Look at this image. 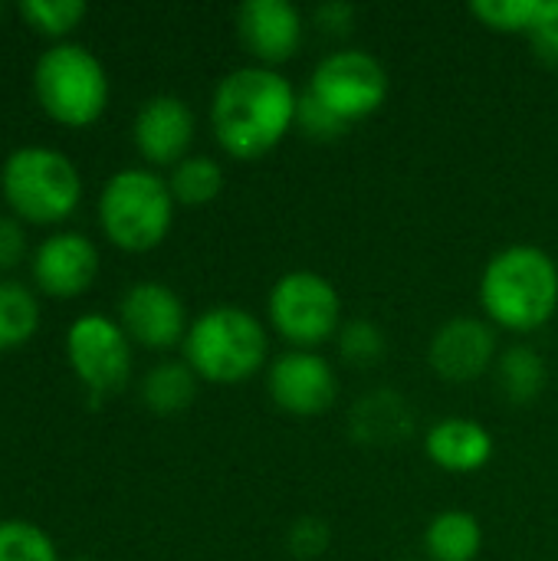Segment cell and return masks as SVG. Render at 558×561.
Instances as JSON below:
<instances>
[{"label": "cell", "instance_id": "cell-1", "mask_svg": "<svg viewBox=\"0 0 558 561\" xmlns=\"http://www.w3.org/2000/svg\"><path fill=\"white\" fill-rule=\"evenodd\" d=\"M299 92L270 66L230 69L210 95V128L217 145L237 161L266 158L296 125Z\"/></svg>", "mask_w": 558, "mask_h": 561}, {"label": "cell", "instance_id": "cell-2", "mask_svg": "<svg viewBox=\"0 0 558 561\" xmlns=\"http://www.w3.org/2000/svg\"><path fill=\"white\" fill-rule=\"evenodd\" d=\"M480 306L490 325L526 335L558 312V263L533 243H513L490 256L480 276Z\"/></svg>", "mask_w": 558, "mask_h": 561}, {"label": "cell", "instance_id": "cell-3", "mask_svg": "<svg viewBox=\"0 0 558 561\" xmlns=\"http://www.w3.org/2000/svg\"><path fill=\"white\" fill-rule=\"evenodd\" d=\"M181 352L201 381L240 385L266 368L270 335L250 309L210 306L187 325Z\"/></svg>", "mask_w": 558, "mask_h": 561}, {"label": "cell", "instance_id": "cell-4", "mask_svg": "<svg viewBox=\"0 0 558 561\" xmlns=\"http://www.w3.org/2000/svg\"><path fill=\"white\" fill-rule=\"evenodd\" d=\"M7 210L26 224H62L82 201L76 161L53 145H20L0 164Z\"/></svg>", "mask_w": 558, "mask_h": 561}, {"label": "cell", "instance_id": "cell-5", "mask_svg": "<svg viewBox=\"0 0 558 561\" xmlns=\"http://www.w3.org/2000/svg\"><path fill=\"white\" fill-rule=\"evenodd\" d=\"M174 204L168 178L148 164H132L105 178L95 214L109 243L128 253H145L164 243L174 224Z\"/></svg>", "mask_w": 558, "mask_h": 561}, {"label": "cell", "instance_id": "cell-6", "mask_svg": "<svg viewBox=\"0 0 558 561\" xmlns=\"http://www.w3.org/2000/svg\"><path fill=\"white\" fill-rule=\"evenodd\" d=\"M33 95L53 122L82 128L109 105V72L86 43L59 39L33 62Z\"/></svg>", "mask_w": 558, "mask_h": 561}, {"label": "cell", "instance_id": "cell-7", "mask_svg": "<svg viewBox=\"0 0 558 561\" xmlns=\"http://www.w3.org/2000/svg\"><path fill=\"white\" fill-rule=\"evenodd\" d=\"M266 319L289 348L316 352L342 329V296L326 276L293 270L273 283L266 296Z\"/></svg>", "mask_w": 558, "mask_h": 561}, {"label": "cell", "instance_id": "cell-8", "mask_svg": "<svg viewBox=\"0 0 558 561\" xmlns=\"http://www.w3.org/2000/svg\"><path fill=\"white\" fill-rule=\"evenodd\" d=\"M66 362L89 394L109 398L132 378V339L105 312H82L66 329Z\"/></svg>", "mask_w": 558, "mask_h": 561}, {"label": "cell", "instance_id": "cell-9", "mask_svg": "<svg viewBox=\"0 0 558 561\" xmlns=\"http://www.w3.org/2000/svg\"><path fill=\"white\" fill-rule=\"evenodd\" d=\"M306 92L316 95L345 125H355L362 118H372L385 105L388 72L378 56L365 49H335L316 62Z\"/></svg>", "mask_w": 558, "mask_h": 561}, {"label": "cell", "instance_id": "cell-10", "mask_svg": "<svg viewBox=\"0 0 558 561\" xmlns=\"http://www.w3.org/2000/svg\"><path fill=\"white\" fill-rule=\"evenodd\" d=\"M270 401L293 417H319L335 404L339 375L319 352L289 348L266 368Z\"/></svg>", "mask_w": 558, "mask_h": 561}, {"label": "cell", "instance_id": "cell-11", "mask_svg": "<svg viewBox=\"0 0 558 561\" xmlns=\"http://www.w3.org/2000/svg\"><path fill=\"white\" fill-rule=\"evenodd\" d=\"M118 322L132 342L151 352H168L184 345L187 309L181 296L161 279H138L118 299Z\"/></svg>", "mask_w": 558, "mask_h": 561}, {"label": "cell", "instance_id": "cell-12", "mask_svg": "<svg viewBox=\"0 0 558 561\" xmlns=\"http://www.w3.org/2000/svg\"><path fill=\"white\" fill-rule=\"evenodd\" d=\"M36 293L53 299L82 296L99 276V247L82 230H53L30 253Z\"/></svg>", "mask_w": 558, "mask_h": 561}, {"label": "cell", "instance_id": "cell-13", "mask_svg": "<svg viewBox=\"0 0 558 561\" xmlns=\"http://www.w3.org/2000/svg\"><path fill=\"white\" fill-rule=\"evenodd\" d=\"M497 358H500L497 329L474 316H457L444 322L428 345V362L434 375L451 385H467L483 378L487 371L497 368Z\"/></svg>", "mask_w": 558, "mask_h": 561}, {"label": "cell", "instance_id": "cell-14", "mask_svg": "<svg viewBox=\"0 0 558 561\" xmlns=\"http://www.w3.org/2000/svg\"><path fill=\"white\" fill-rule=\"evenodd\" d=\"M197 118L181 95L158 92L145 99L132 122V141L151 168H174L187 158Z\"/></svg>", "mask_w": 558, "mask_h": 561}, {"label": "cell", "instance_id": "cell-15", "mask_svg": "<svg viewBox=\"0 0 558 561\" xmlns=\"http://www.w3.org/2000/svg\"><path fill=\"white\" fill-rule=\"evenodd\" d=\"M303 13L289 0H247L237 10V36L257 66L276 69L303 46Z\"/></svg>", "mask_w": 558, "mask_h": 561}, {"label": "cell", "instance_id": "cell-16", "mask_svg": "<svg viewBox=\"0 0 558 561\" xmlns=\"http://www.w3.org/2000/svg\"><path fill=\"white\" fill-rule=\"evenodd\" d=\"M424 454L444 473H477L493 460V437L474 417H441L424 434Z\"/></svg>", "mask_w": 558, "mask_h": 561}, {"label": "cell", "instance_id": "cell-17", "mask_svg": "<svg viewBox=\"0 0 558 561\" xmlns=\"http://www.w3.org/2000/svg\"><path fill=\"white\" fill-rule=\"evenodd\" d=\"M414 434L411 404L398 391H368L352 408V437L365 447H395Z\"/></svg>", "mask_w": 558, "mask_h": 561}, {"label": "cell", "instance_id": "cell-18", "mask_svg": "<svg viewBox=\"0 0 558 561\" xmlns=\"http://www.w3.org/2000/svg\"><path fill=\"white\" fill-rule=\"evenodd\" d=\"M431 561H477L483 549V526L467 510H444L424 529Z\"/></svg>", "mask_w": 558, "mask_h": 561}, {"label": "cell", "instance_id": "cell-19", "mask_svg": "<svg viewBox=\"0 0 558 561\" xmlns=\"http://www.w3.org/2000/svg\"><path fill=\"white\" fill-rule=\"evenodd\" d=\"M497 388L510 404H533L549 381L546 358L533 345H510L497 358Z\"/></svg>", "mask_w": 558, "mask_h": 561}, {"label": "cell", "instance_id": "cell-20", "mask_svg": "<svg viewBox=\"0 0 558 561\" xmlns=\"http://www.w3.org/2000/svg\"><path fill=\"white\" fill-rule=\"evenodd\" d=\"M197 375L187 362H158L141 378V401L155 414H178L194 404L197 398Z\"/></svg>", "mask_w": 558, "mask_h": 561}, {"label": "cell", "instance_id": "cell-21", "mask_svg": "<svg viewBox=\"0 0 558 561\" xmlns=\"http://www.w3.org/2000/svg\"><path fill=\"white\" fill-rule=\"evenodd\" d=\"M39 329V296L20 279H0V352L26 345Z\"/></svg>", "mask_w": 558, "mask_h": 561}, {"label": "cell", "instance_id": "cell-22", "mask_svg": "<svg viewBox=\"0 0 558 561\" xmlns=\"http://www.w3.org/2000/svg\"><path fill=\"white\" fill-rule=\"evenodd\" d=\"M168 187L178 204L201 207L224 191V168L210 154H187L168 174Z\"/></svg>", "mask_w": 558, "mask_h": 561}, {"label": "cell", "instance_id": "cell-23", "mask_svg": "<svg viewBox=\"0 0 558 561\" xmlns=\"http://www.w3.org/2000/svg\"><path fill=\"white\" fill-rule=\"evenodd\" d=\"M0 561H59L56 542L30 519H0Z\"/></svg>", "mask_w": 558, "mask_h": 561}, {"label": "cell", "instance_id": "cell-24", "mask_svg": "<svg viewBox=\"0 0 558 561\" xmlns=\"http://www.w3.org/2000/svg\"><path fill=\"white\" fill-rule=\"evenodd\" d=\"M16 10L36 33L56 36V43L66 39L79 26V20L89 13L82 0H23Z\"/></svg>", "mask_w": 558, "mask_h": 561}, {"label": "cell", "instance_id": "cell-25", "mask_svg": "<svg viewBox=\"0 0 558 561\" xmlns=\"http://www.w3.org/2000/svg\"><path fill=\"white\" fill-rule=\"evenodd\" d=\"M543 0H474L470 16H477L487 30L497 33H526L539 20Z\"/></svg>", "mask_w": 558, "mask_h": 561}, {"label": "cell", "instance_id": "cell-26", "mask_svg": "<svg viewBox=\"0 0 558 561\" xmlns=\"http://www.w3.org/2000/svg\"><path fill=\"white\" fill-rule=\"evenodd\" d=\"M335 339H339V355H342V362L352 365V368H372V365H378V362L385 358V352H388L385 332H382L375 322H368V319H352V322H345V325L339 329Z\"/></svg>", "mask_w": 558, "mask_h": 561}, {"label": "cell", "instance_id": "cell-27", "mask_svg": "<svg viewBox=\"0 0 558 561\" xmlns=\"http://www.w3.org/2000/svg\"><path fill=\"white\" fill-rule=\"evenodd\" d=\"M296 128H299L306 138H312V141H335V138H342V135L349 131V125H345L339 115H332V112H329L316 95H309V92L299 95Z\"/></svg>", "mask_w": 558, "mask_h": 561}, {"label": "cell", "instance_id": "cell-28", "mask_svg": "<svg viewBox=\"0 0 558 561\" xmlns=\"http://www.w3.org/2000/svg\"><path fill=\"white\" fill-rule=\"evenodd\" d=\"M286 542H289V552H293L296 559H319V556H326V549H329V526H326L322 519H316V516H303V519H296V523L289 526Z\"/></svg>", "mask_w": 558, "mask_h": 561}, {"label": "cell", "instance_id": "cell-29", "mask_svg": "<svg viewBox=\"0 0 558 561\" xmlns=\"http://www.w3.org/2000/svg\"><path fill=\"white\" fill-rule=\"evenodd\" d=\"M529 43L543 62L558 66V0H543L539 20L529 30Z\"/></svg>", "mask_w": 558, "mask_h": 561}, {"label": "cell", "instance_id": "cell-30", "mask_svg": "<svg viewBox=\"0 0 558 561\" xmlns=\"http://www.w3.org/2000/svg\"><path fill=\"white\" fill-rule=\"evenodd\" d=\"M26 256V230L13 214H0V273L13 270Z\"/></svg>", "mask_w": 558, "mask_h": 561}, {"label": "cell", "instance_id": "cell-31", "mask_svg": "<svg viewBox=\"0 0 558 561\" xmlns=\"http://www.w3.org/2000/svg\"><path fill=\"white\" fill-rule=\"evenodd\" d=\"M355 23V7L349 3H322L316 7V26L329 36H345Z\"/></svg>", "mask_w": 558, "mask_h": 561}, {"label": "cell", "instance_id": "cell-32", "mask_svg": "<svg viewBox=\"0 0 558 561\" xmlns=\"http://www.w3.org/2000/svg\"><path fill=\"white\" fill-rule=\"evenodd\" d=\"M72 561H92V559H72Z\"/></svg>", "mask_w": 558, "mask_h": 561}]
</instances>
